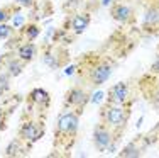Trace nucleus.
<instances>
[{"mask_svg": "<svg viewBox=\"0 0 159 158\" xmlns=\"http://www.w3.org/2000/svg\"><path fill=\"white\" fill-rule=\"evenodd\" d=\"M102 3H103V5H110V0H103Z\"/></svg>", "mask_w": 159, "mask_h": 158, "instance_id": "nucleus-27", "label": "nucleus"}, {"mask_svg": "<svg viewBox=\"0 0 159 158\" xmlns=\"http://www.w3.org/2000/svg\"><path fill=\"white\" fill-rule=\"evenodd\" d=\"M88 100H90V95L85 90L80 89V87H73V89L68 90L64 104H66V107H73L78 114H81V111L85 109V105Z\"/></svg>", "mask_w": 159, "mask_h": 158, "instance_id": "nucleus-6", "label": "nucleus"}, {"mask_svg": "<svg viewBox=\"0 0 159 158\" xmlns=\"http://www.w3.org/2000/svg\"><path fill=\"white\" fill-rule=\"evenodd\" d=\"M10 89V75L5 73V71H0V90L3 93Z\"/></svg>", "mask_w": 159, "mask_h": 158, "instance_id": "nucleus-18", "label": "nucleus"}, {"mask_svg": "<svg viewBox=\"0 0 159 158\" xmlns=\"http://www.w3.org/2000/svg\"><path fill=\"white\" fill-rule=\"evenodd\" d=\"M90 22H92V17L90 14H76L73 19H71V31L75 34H81L88 29Z\"/></svg>", "mask_w": 159, "mask_h": 158, "instance_id": "nucleus-9", "label": "nucleus"}, {"mask_svg": "<svg viewBox=\"0 0 159 158\" xmlns=\"http://www.w3.org/2000/svg\"><path fill=\"white\" fill-rule=\"evenodd\" d=\"M110 16L120 24H129L134 21V10L125 3H115L110 9Z\"/></svg>", "mask_w": 159, "mask_h": 158, "instance_id": "nucleus-8", "label": "nucleus"}, {"mask_svg": "<svg viewBox=\"0 0 159 158\" xmlns=\"http://www.w3.org/2000/svg\"><path fill=\"white\" fill-rule=\"evenodd\" d=\"M24 34L29 41H34L36 37H39L41 27L37 24H27V26H24Z\"/></svg>", "mask_w": 159, "mask_h": 158, "instance_id": "nucleus-14", "label": "nucleus"}, {"mask_svg": "<svg viewBox=\"0 0 159 158\" xmlns=\"http://www.w3.org/2000/svg\"><path fill=\"white\" fill-rule=\"evenodd\" d=\"M43 134H44L43 124L36 122V121H25L20 126V129H19V138H20L22 141L29 143V145L39 141L41 138H43Z\"/></svg>", "mask_w": 159, "mask_h": 158, "instance_id": "nucleus-4", "label": "nucleus"}, {"mask_svg": "<svg viewBox=\"0 0 159 158\" xmlns=\"http://www.w3.org/2000/svg\"><path fill=\"white\" fill-rule=\"evenodd\" d=\"M73 71H75V66H70V68H66V70H64V75H71Z\"/></svg>", "mask_w": 159, "mask_h": 158, "instance_id": "nucleus-26", "label": "nucleus"}, {"mask_svg": "<svg viewBox=\"0 0 159 158\" xmlns=\"http://www.w3.org/2000/svg\"><path fill=\"white\" fill-rule=\"evenodd\" d=\"M112 77V65L107 61H100L95 66H92L88 73V80L93 87H102L108 78Z\"/></svg>", "mask_w": 159, "mask_h": 158, "instance_id": "nucleus-5", "label": "nucleus"}, {"mask_svg": "<svg viewBox=\"0 0 159 158\" xmlns=\"http://www.w3.org/2000/svg\"><path fill=\"white\" fill-rule=\"evenodd\" d=\"M16 2H17L19 7H25V9H29V7L34 5V2H36V0H16Z\"/></svg>", "mask_w": 159, "mask_h": 158, "instance_id": "nucleus-22", "label": "nucleus"}, {"mask_svg": "<svg viewBox=\"0 0 159 158\" xmlns=\"http://www.w3.org/2000/svg\"><path fill=\"white\" fill-rule=\"evenodd\" d=\"M12 26H9V24H5V22H2L0 24V39H7L10 34H12Z\"/></svg>", "mask_w": 159, "mask_h": 158, "instance_id": "nucleus-19", "label": "nucleus"}, {"mask_svg": "<svg viewBox=\"0 0 159 158\" xmlns=\"http://www.w3.org/2000/svg\"><path fill=\"white\" fill-rule=\"evenodd\" d=\"M36 53H37V46L34 43H24L19 46L17 50V56L19 60H22L24 63H29L36 58Z\"/></svg>", "mask_w": 159, "mask_h": 158, "instance_id": "nucleus-11", "label": "nucleus"}, {"mask_svg": "<svg viewBox=\"0 0 159 158\" xmlns=\"http://www.w3.org/2000/svg\"><path fill=\"white\" fill-rule=\"evenodd\" d=\"M44 63H46L49 68H59V65H61L58 56L52 55V53H46V55H44Z\"/></svg>", "mask_w": 159, "mask_h": 158, "instance_id": "nucleus-17", "label": "nucleus"}, {"mask_svg": "<svg viewBox=\"0 0 159 158\" xmlns=\"http://www.w3.org/2000/svg\"><path fill=\"white\" fill-rule=\"evenodd\" d=\"M122 158H130V156H141V148H139L137 145H129V146H125V148L122 150V151L119 153Z\"/></svg>", "mask_w": 159, "mask_h": 158, "instance_id": "nucleus-15", "label": "nucleus"}, {"mask_svg": "<svg viewBox=\"0 0 159 158\" xmlns=\"http://www.w3.org/2000/svg\"><path fill=\"white\" fill-rule=\"evenodd\" d=\"M93 145L98 151H108L112 153L115 150V138H113V131L108 126H105L103 122L97 124L93 129Z\"/></svg>", "mask_w": 159, "mask_h": 158, "instance_id": "nucleus-3", "label": "nucleus"}, {"mask_svg": "<svg viewBox=\"0 0 159 158\" xmlns=\"http://www.w3.org/2000/svg\"><path fill=\"white\" fill-rule=\"evenodd\" d=\"M9 17H10L9 10L3 9V7H0V24H2V22H7V21H9Z\"/></svg>", "mask_w": 159, "mask_h": 158, "instance_id": "nucleus-21", "label": "nucleus"}, {"mask_svg": "<svg viewBox=\"0 0 159 158\" xmlns=\"http://www.w3.org/2000/svg\"><path fill=\"white\" fill-rule=\"evenodd\" d=\"M29 100L32 104H36L37 107H48L51 102V95L44 89H32L29 93Z\"/></svg>", "mask_w": 159, "mask_h": 158, "instance_id": "nucleus-10", "label": "nucleus"}, {"mask_svg": "<svg viewBox=\"0 0 159 158\" xmlns=\"http://www.w3.org/2000/svg\"><path fill=\"white\" fill-rule=\"evenodd\" d=\"M129 100V87L124 82L115 84L108 89L107 92V102L108 104H117V105H125Z\"/></svg>", "mask_w": 159, "mask_h": 158, "instance_id": "nucleus-7", "label": "nucleus"}, {"mask_svg": "<svg viewBox=\"0 0 159 158\" xmlns=\"http://www.w3.org/2000/svg\"><path fill=\"white\" fill-rule=\"evenodd\" d=\"M129 111L125 109V105H117V104H108L103 107L102 117H103V124L108 126L112 131H120L125 127V124L129 121Z\"/></svg>", "mask_w": 159, "mask_h": 158, "instance_id": "nucleus-1", "label": "nucleus"}, {"mask_svg": "<svg viewBox=\"0 0 159 158\" xmlns=\"http://www.w3.org/2000/svg\"><path fill=\"white\" fill-rule=\"evenodd\" d=\"M151 70L154 71V73H159V56L156 60H154V63H152V66H151Z\"/></svg>", "mask_w": 159, "mask_h": 158, "instance_id": "nucleus-25", "label": "nucleus"}, {"mask_svg": "<svg viewBox=\"0 0 159 158\" xmlns=\"http://www.w3.org/2000/svg\"><path fill=\"white\" fill-rule=\"evenodd\" d=\"M25 24V19L20 16V14H16V16H14V19H12V27H20V26H24Z\"/></svg>", "mask_w": 159, "mask_h": 158, "instance_id": "nucleus-20", "label": "nucleus"}, {"mask_svg": "<svg viewBox=\"0 0 159 158\" xmlns=\"http://www.w3.org/2000/svg\"><path fill=\"white\" fill-rule=\"evenodd\" d=\"M20 143H22L20 138H19V140H16V141H12L9 146H7L5 155H7V156H16V155H19L17 151H24V148L20 146Z\"/></svg>", "mask_w": 159, "mask_h": 158, "instance_id": "nucleus-16", "label": "nucleus"}, {"mask_svg": "<svg viewBox=\"0 0 159 158\" xmlns=\"http://www.w3.org/2000/svg\"><path fill=\"white\" fill-rule=\"evenodd\" d=\"M159 22V9L156 7H151L146 10V17H144V24L146 26H152Z\"/></svg>", "mask_w": 159, "mask_h": 158, "instance_id": "nucleus-13", "label": "nucleus"}, {"mask_svg": "<svg viewBox=\"0 0 159 158\" xmlns=\"http://www.w3.org/2000/svg\"><path fill=\"white\" fill-rule=\"evenodd\" d=\"M78 124H80V114L76 111L61 112L59 117H58V122H56V138H58V141L61 140V138L73 140V138L76 136Z\"/></svg>", "mask_w": 159, "mask_h": 158, "instance_id": "nucleus-2", "label": "nucleus"}, {"mask_svg": "<svg viewBox=\"0 0 159 158\" xmlns=\"http://www.w3.org/2000/svg\"><path fill=\"white\" fill-rule=\"evenodd\" d=\"M102 99H103V92H97L95 95H92V99H90V100H92V102H95V104H97V102H100Z\"/></svg>", "mask_w": 159, "mask_h": 158, "instance_id": "nucleus-24", "label": "nucleus"}, {"mask_svg": "<svg viewBox=\"0 0 159 158\" xmlns=\"http://www.w3.org/2000/svg\"><path fill=\"white\" fill-rule=\"evenodd\" d=\"M22 68H24V61L22 60H9L5 66V73H9L10 77H17V75L22 73Z\"/></svg>", "mask_w": 159, "mask_h": 158, "instance_id": "nucleus-12", "label": "nucleus"}, {"mask_svg": "<svg viewBox=\"0 0 159 158\" xmlns=\"http://www.w3.org/2000/svg\"><path fill=\"white\" fill-rule=\"evenodd\" d=\"M5 127V111H3V107L0 105V131Z\"/></svg>", "mask_w": 159, "mask_h": 158, "instance_id": "nucleus-23", "label": "nucleus"}, {"mask_svg": "<svg viewBox=\"0 0 159 158\" xmlns=\"http://www.w3.org/2000/svg\"><path fill=\"white\" fill-rule=\"evenodd\" d=\"M2 93H3V92H2V90H0V95H2Z\"/></svg>", "mask_w": 159, "mask_h": 158, "instance_id": "nucleus-28", "label": "nucleus"}]
</instances>
